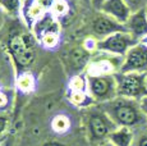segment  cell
<instances>
[{
	"label": "cell",
	"mask_w": 147,
	"mask_h": 146,
	"mask_svg": "<svg viewBox=\"0 0 147 146\" xmlns=\"http://www.w3.org/2000/svg\"><path fill=\"white\" fill-rule=\"evenodd\" d=\"M51 130L58 135H64L70 130V119L65 114H56L50 122Z\"/></svg>",
	"instance_id": "obj_18"
},
{
	"label": "cell",
	"mask_w": 147,
	"mask_h": 146,
	"mask_svg": "<svg viewBox=\"0 0 147 146\" xmlns=\"http://www.w3.org/2000/svg\"><path fill=\"white\" fill-rule=\"evenodd\" d=\"M83 118L88 140L94 144V146L107 141L110 135L118 128V126L98 104L84 109Z\"/></svg>",
	"instance_id": "obj_2"
},
{
	"label": "cell",
	"mask_w": 147,
	"mask_h": 146,
	"mask_svg": "<svg viewBox=\"0 0 147 146\" xmlns=\"http://www.w3.org/2000/svg\"><path fill=\"white\" fill-rule=\"evenodd\" d=\"M38 44L47 50H54L60 44V31H50L40 37Z\"/></svg>",
	"instance_id": "obj_19"
},
{
	"label": "cell",
	"mask_w": 147,
	"mask_h": 146,
	"mask_svg": "<svg viewBox=\"0 0 147 146\" xmlns=\"http://www.w3.org/2000/svg\"><path fill=\"white\" fill-rule=\"evenodd\" d=\"M125 28L133 37L138 41L147 35V14L146 9H141L133 12L125 23Z\"/></svg>",
	"instance_id": "obj_11"
},
{
	"label": "cell",
	"mask_w": 147,
	"mask_h": 146,
	"mask_svg": "<svg viewBox=\"0 0 147 146\" xmlns=\"http://www.w3.org/2000/svg\"><path fill=\"white\" fill-rule=\"evenodd\" d=\"M8 104H9V96L4 90H0V112L7 109Z\"/></svg>",
	"instance_id": "obj_26"
},
{
	"label": "cell",
	"mask_w": 147,
	"mask_h": 146,
	"mask_svg": "<svg viewBox=\"0 0 147 146\" xmlns=\"http://www.w3.org/2000/svg\"><path fill=\"white\" fill-rule=\"evenodd\" d=\"M0 90H1V89H0Z\"/></svg>",
	"instance_id": "obj_36"
},
{
	"label": "cell",
	"mask_w": 147,
	"mask_h": 146,
	"mask_svg": "<svg viewBox=\"0 0 147 146\" xmlns=\"http://www.w3.org/2000/svg\"><path fill=\"white\" fill-rule=\"evenodd\" d=\"M124 1L131 8L132 13L137 12V10H141V9H145L147 5V0H124Z\"/></svg>",
	"instance_id": "obj_23"
},
{
	"label": "cell",
	"mask_w": 147,
	"mask_h": 146,
	"mask_svg": "<svg viewBox=\"0 0 147 146\" xmlns=\"http://www.w3.org/2000/svg\"><path fill=\"white\" fill-rule=\"evenodd\" d=\"M133 146H147V132H146V130L137 132Z\"/></svg>",
	"instance_id": "obj_25"
},
{
	"label": "cell",
	"mask_w": 147,
	"mask_h": 146,
	"mask_svg": "<svg viewBox=\"0 0 147 146\" xmlns=\"http://www.w3.org/2000/svg\"><path fill=\"white\" fill-rule=\"evenodd\" d=\"M123 57L107 54L104 51H97L92 55L91 62L87 66L86 73L87 76H110L115 74L120 71Z\"/></svg>",
	"instance_id": "obj_5"
},
{
	"label": "cell",
	"mask_w": 147,
	"mask_h": 146,
	"mask_svg": "<svg viewBox=\"0 0 147 146\" xmlns=\"http://www.w3.org/2000/svg\"><path fill=\"white\" fill-rule=\"evenodd\" d=\"M5 13L1 10V8H0V28L3 27V24H4V21H5Z\"/></svg>",
	"instance_id": "obj_30"
},
{
	"label": "cell",
	"mask_w": 147,
	"mask_h": 146,
	"mask_svg": "<svg viewBox=\"0 0 147 146\" xmlns=\"http://www.w3.org/2000/svg\"><path fill=\"white\" fill-rule=\"evenodd\" d=\"M88 89L87 92L96 101V104H104L118 96L117 82L114 74L110 76H87Z\"/></svg>",
	"instance_id": "obj_4"
},
{
	"label": "cell",
	"mask_w": 147,
	"mask_h": 146,
	"mask_svg": "<svg viewBox=\"0 0 147 146\" xmlns=\"http://www.w3.org/2000/svg\"><path fill=\"white\" fill-rule=\"evenodd\" d=\"M16 89H17V91H19L21 94H24V95L31 94L32 91H35V89H36L35 76L28 71L21 72L18 76H17Z\"/></svg>",
	"instance_id": "obj_15"
},
{
	"label": "cell",
	"mask_w": 147,
	"mask_h": 146,
	"mask_svg": "<svg viewBox=\"0 0 147 146\" xmlns=\"http://www.w3.org/2000/svg\"><path fill=\"white\" fill-rule=\"evenodd\" d=\"M35 36L19 35L10 40V50L16 62L22 67H28L35 59Z\"/></svg>",
	"instance_id": "obj_7"
},
{
	"label": "cell",
	"mask_w": 147,
	"mask_h": 146,
	"mask_svg": "<svg viewBox=\"0 0 147 146\" xmlns=\"http://www.w3.org/2000/svg\"><path fill=\"white\" fill-rule=\"evenodd\" d=\"M106 1L107 0H91V1H90V5L94 8L96 12H100L101 8H102V5L105 4Z\"/></svg>",
	"instance_id": "obj_28"
},
{
	"label": "cell",
	"mask_w": 147,
	"mask_h": 146,
	"mask_svg": "<svg viewBox=\"0 0 147 146\" xmlns=\"http://www.w3.org/2000/svg\"><path fill=\"white\" fill-rule=\"evenodd\" d=\"M68 101L73 106L80 109H87L96 105V101L91 97V95L87 91H69L68 95Z\"/></svg>",
	"instance_id": "obj_16"
},
{
	"label": "cell",
	"mask_w": 147,
	"mask_h": 146,
	"mask_svg": "<svg viewBox=\"0 0 147 146\" xmlns=\"http://www.w3.org/2000/svg\"><path fill=\"white\" fill-rule=\"evenodd\" d=\"M140 41L127 31L115 32L98 41V51H104L107 54L117 55V57H124L128 50Z\"/></svg>",
	"instance_id": "obj_6"
},
{
	"label": "cell",
	"mask_w": 147,
	"mask_h": 146,
	"mask_svg": "<svg viewBox=\"0 0 147 146\" xmlns=\"http://www.w3.org/2000/svg\"><path fill=\"white\" fill-rule=\"evenodd\" d=\"M9 124H10L9 117H8L5 113H1V112H0V139L8 132V130H9Z\"/></svg>",
	"instance_id": "obj_24"
},
{
	"label": "cell",
	"mask_w": 147,
	"mask_h": 146,
	"mask_svg": "<svg viewBox=\"0 0 147 146\" xmlns=\"http://www.w3.org/2000/svg\"><path fill=\"white\" fill-rule=\"evenodd\" d=\"M98 41H100V40H98V39H96L95 36H88V37H86L83 40L82 46H83L84 49L90 53V54L94 55L95 53L98 51Z\"/></svg>",
	"instance_id": "obj_22"
},
{
	"label": "cell",
	"mask_w": 147,
	"mask_h": 146,
	"mask_svg": "<svg viewBox=\"0 0 147 146\" xmlns=\"http://www.w3.org/2000/svg\"><path fill=\"white\" fill-rule=\"evenodd\" d=\"M35 1L37 3V4H40L47 13H50L51 7H53V4H54V1H55V0H35Z\"/></svg>",
	"instance_id": "obj_27"
},
{
	"label": "cell",
	"mask_w": 147,
	"mask_h": 146,
	"mask_svg": "<svg viewBox=\"0 0 147 146\" xmlns=\"http://www.w3.org/2000/svg\"><path fill=\"white\" fill-rule=\"evenodd\" d=\"M46 13L47 12L41 7L40 4H37L35 0H31L27 5L23 7V12H22V14H23V19H24V22H26L27 26L30 27V28H33V26H35V24L37 23V22L40 21Z\"/></svg>",
	"instance_id": "obj_13"
},
{
	"label": "cell",
	"mask_w": 147,
	"mask_h": 146,
	"mask_svg": "<svg viewBox=\"0 0 147 146\" xmlns=\"http://www.w3.org/2000/svg\"><path fill=\"white\" fill-rule=\"evenodd\" d=\"M69 12V4L67 0H55L50 10V14L54 16L56 19H59L60 17H64Z\"/></svg>",
	"instance_id": "obj_21"
},
{
	"label": "cell",
	"mask_w": 147,
	"mask_h": 146,
	"mask_svg": "<svg viewBox=\"0 0 147 146\" xmlns=\"http://www.w3.org/2000/svg\"><path fill=\"white\" fill-rule=\"evenodd\" d=\"M82 1H87V3H90V1H91V0H82Z\"/></svg>",
	"instance_id": "obj_33"
},
{
	"label": "cell",
	"mask_w": 147,
	"mask_h": 146,
	"mask_svg": "<svg viewBox=\"0 0 147 146\" xmlns=\"http://www.w3.org/2000/svg\"><path fill=\"white\" fill-rule=\"evenodd\" d=\"M23 1L22 0H0V8L7 16L17 18L23 12Z\"/></svg>",
	"instance_id": "obj_17"
},
{
	"label": "cell",
	"mask_w": 147,
	"mask_h": 146,
	"mask_svg": "<svg viewBox=\"0 0 147 146\" xmlns=\"http://www.w3.org/2000/svg\"><path fill=\"white\" fill-rule=\"evenodd\" d=\"M100 12L105 13L106 16L111 17L113 19H115L124 26L132 14L131 8L128 7V4L124 0H107L102 5Z\"/></svg>",
	"instance_id": "obj_10"
},
{
	"label": "cell",
	"mask_w": 147,
	"mask_h": 146,
	"mask_svg": "<svg viewBox=\"0 0 147 146\" xmlns=\"http://www.w3.org/2000/svg\"><path fill=\"white\" fill-rule=\"evenodd\" d=\"M120 31H127L124 24L117 22L115 19H113L111 17L106 16L102 12H96L91 22V32L92 36H95L98 40L107 37V36L113 35L115 32H120ZM128 32V31H127Z\"/></svg>",
	"instance_id": "obj_9"
},
{
	"label": "cell",
	"mask_w": 147,
	"mask_h": 146,
	"mask_svg": "<svg viewBox=\"0 0 147 146\" xmlns=\"http://www.w3.org/2000/svg\"><path fill=\"white\" fill-rule=\"evenodd\" d=\"M95 146H115V145H113L111 142L107 140V141H104V142H101V144H98V145H95Z\"/></svg>",
	"instance_id": "obj_31"
},
{
	"label": "cell",
	"mask_w": 147,
	"mask_h": 146,
	"mask_svg": "<svg viewBox=\"0 0 147 146\" xmlns=\"http://www.w3.org/2000/svg\"><path fill=\"white\" fill-rule=\"evenodd\" d=\"M137 132L128 127H118L109 137V141L115 146H133Z\"/></svg>",
	"instance_id": "obj_12"
},
{
	"label": "cell",
	"mask_w": 147,
	"mask_h": 146,
	"mask_svg": "<svg viewBox=\"0 0 147 146\" xmlns=\"http://www.w3.org/2000/svg\"><path fill=\"white\" fill-rule=\"evenodd\" d=\"M146 132H147V128H146Z\"/></svg>",
	"instance_id": "obj_35"
},
{
	"label": "cell",
	"mask_w": 147,
	"mask_h": 146,
	"mask_svg": "<svg viewBox=\"0 0 147 146\" xmlns=\"http://www.w3.org/2000/svg\"><path fill=\"white\" fill-rule=\"evenodd\" d=\"M119 72L147 73V47L145 45L138 43L128 50V53L123 57V63Z\"/></svg>",
	"instance_id": "obj_8"
},
{
	"label": "cell",
	"mask_w": 147,
	"mask_h": 146,
	"mask_svg": "<svg viewBox=\"0 0 147 146\" xmlns=\"http://www.w3.org/2000/svg\"><path fill=\"white\" fill-rule=\"evenodd\" d=\"M91 58H92V54H90L83 46L74 47L69 53V62L73 67H76V69L86 71L88 63L91 62Z\"/></svg>",
	"instance_id": "obj_14"
},
{
	"label": "cell",
	"mask_w": 147,
	"mask_h": 146,
	"mask_svg": "<svg viewBox=\"0 0 147 146\" xmlns=\"http://www.w3.org/2000/svg\"><path fill=\"white\" fill-rule=\"evenodd\" d=\"M69 91H87L88 89V78L86 73H77L69 80L68 83Z\"/></svg>",
	"instance_id": "obj_20"
},
{
	"label": "cell",
	"mask_w": 147,
	"mask_h": 146,
	"mask_svg": "<svg viewBox=\"0 0 147 146\" xmlns=\"http://www.w3.org/2000/svg\"><path fill=\"white\" fill-rule=\"evenodd\" d=\"M98 105L106 112L118 127H128L136 132L147 128V120L141 110L138 100L117 96L110 101Z\"/></svg>",
	"instance_id": "obj_1"
},
{
	"label": "cell",
	"mask_w": 147,
	"mask_h": 146,
	"mask_svg": "<svg viewBox=\"0 0 147 146\" xmlns=\"http://www.w3.org/2000/svg\"><path fill=\"white\" fill-rule=\"evenodd\" d=\"M145 9H146V14H147V5H146V8H145Z\"/></svg>",
	"instance_id": "obj_34"
},
{
	"label": "cell",
	"mask_w": 147,
	"mask_h": 146,
	"mask_svg": "<svg viewBox=\"0 0 147 146\" xmlns=\"http://www.w3.org/2000/svg\"><path fill=\"white\" fill-rule=\"evenodd\" d=\"M138 103H140L141 110H142L143 116H145L146 120H147V95H146V96H143L141 100H138Z\"/></svg>",
	"instance_id": "obj_29"
},
{
	"label": "cell",
	"mask_w": 147,
	"mask_h": 146,
	"mask_svg": "<svg viewBox=\"0 0 147 146\" xmlns=\"http://www.w3.org/2000/svg\"><path fill=\"white\" fill-rule=\"evenodd\" d=\"M118 96L141 100L147 95V73L118 72L114 74Z\"/></svg>",
	"instance_id": "obj_3"
},
{
	"label": "cell",
	"mask_w": 147,
	"mask_h": 146,
	"mask_svg": "<svg viewBox=\"0 0 147 146\" xmlns=\"http://www.w3.org/2000/svg\"><path fill=\"white\" fill-rule=\"evenodd\" d=\"M140 43H141V44H143V45H145V46L147 47V35H146V36H143V37L141 39Z\"/></svg>",
	"instance_id": "obj_32"
}]
</instances>
